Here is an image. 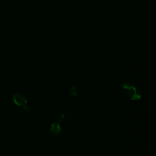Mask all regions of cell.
I'll list each match as a JSON object with an SVG mask.
<instances>
[{
    "mask_svg": "<svg viewBox=\"0 0 156 156\" xmlns=\"http://www.w3.org/2000/svg\"><path fill=\"white\" fill-rule=\"evenodd\" d=\"M121 87L126 90L127 95L130 98V99L133 101H137L141 98V94L140 91L136 87L132 85L130 82H123L121 84Z\"/></svg>",
    "mask_w": 156,
    "mask_h": 156,
    "instance_id": "6da1fadb",
    "label": "cell"
},
{
    "mask_svg": "<svg viewBox=\"0 0 156 156\" xmlns=\"http://www.w3.org/2000/svg\"><path fill=\"white\" fill-rule=\"evenodd\" d=\"M12 101L13 103L16 105L17 106L22 107H23V110L24 112H28L29 108V107L26 105L27 104V99L26 96L21 93H15L13 97H12Z\"/></svg>",
    "mask_w": 156,
    "mask_h": 156,
    "instance_id": "7a4b0ae2",
    "label": "cell"
},
{
    "mask_svg": "<svg viewBox=\"0 0 156 156\" xmlns=\"http://www.w3.org/2000/svg\"><path fill=\"white\" fill-rule=\"evenodd\" d=\"M61 132H62V127L60 126V123L56 122L51 124V126L50 128V133L52 134V135L54 136H57L60 135Z\"/></svg>",
    "mask_w": 156,
    "mask_h": 156,
    "instance_id": "3957f363",
    "label": "cell"
},
{
    "mask_svg": "<svg viewBox=\"0 0 156 156\" xmlns=\"http://www.w3.org/2000/svg\"><path fill=\"white\" fill-rule=\"evenodd\" d=\"M68 91H69V93L73 97H76L78 95V91L74 87H70Z\"/></svg>",
    "mask_w": 156,
    "mask_h": 156,
    "instance_id": "277c9868",
    "label": "cell"
},
{
    "mask_svg": "<svg viewBox=\"0 0 156 156\" xmlns=\"http://www.w3.org/2000/svg\"><path fill=\"white\" fill-rule=\"evenodd\" d=\"M64 118H65V116H64V115L61 114V115L58 116V119H57V122L61 123L62 122H63V121Z\"/></svg>",
    "mask_w": 156,
    "mask_h": 156,
    "instance_id": "5b68a950",
    "label": "cell"
}]
</instances>
